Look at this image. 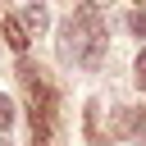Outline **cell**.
Wrapping results in <instances>:
<instances>
[{
  "mask_svg": "<svg viewBox=\"0 0 146 146\" xmlns=\"http://www.w3.org/2000/svg\"><path fill=\"white\" fill-rule=\"evenodd\" d=\"M9 123H14V100H9V96H0V132H5Z\"/></svg>",
  "mask_w": 146,
  "mask_h": 146,
  "instance_id": "6",
  "label": "cell"
},
{
  "mask_svg": "<svg viewBox=\"0 0 146 146\" xmlns=\"http://www.w3.org/2000/svg\"><path fill=\"white\" fill-rule=\"evenodd\" d=\"M100 55H105V23H100L96 5H78L68 14V23L59 27V59L82 64V68H100Z\"/></svg>",
  "mask_w": 146,
  "mask_h": 146,
  "instance_id": "1",
  "label": "cell"
},
{
  "mask_svg": "<svg viewBox=\"0 0 146 146\" xmlns=\"http://www.w3.org/2000/svg\"><path fill=\"white\" fill-rule=\"evenodd\" d=\"M18 23L27 27V36H41V32L50 27V9L36 0V5H27V9H23V18H18Z\"/></svg>",
  "mask_w": 146,
  "mask_h": 146,
  "instance_id": "3",
  "label": "cell"
},
{
  "mask_svg": "<svg viewBox=\"0 0 146 146\" xmlns=\"http://www.w3.org/2000/svg\"><path fill=\"white\" fill-rule=\"evenodd\" d=\"M132 73H137V87L146 91V46H141V55H137V68H132Z\"/></svg>",
  "mask_w": 146,
  "mask_h": 146,
  "instance_id": "7",
  "label": "cell"
},
{
  "mask_svg": "<svg viewBox=\"0 0 146 146\" xmlns=\"http://www.w3.org/2000/svg\"><path fill=\"white\" fill-rule=\"evenodd\" d=\"M128 27H132V32L146 41V9H132V14H128Z\"/></svg>",
  "mask_w": 146,
  "mask_h": 146,
  "instance_id": "5",
  "label": "cell"
},
{
  "mask_svg": "<svg viewBox=\"0 0 146 146\" xmlns=\"http://www.w3.org/2000/svg\"><path fill=\"white\" fill-rule=\"evenodd\" d=\"M0 32H5L9 50H18V55H23V50H27V41H32V36H27V27H23L18 18H0Z\"/></svg>",
  "mask_w": 146,
  "mask_h": 146,
  "instance_id": "4",
  "label": "cell"
},
{
  "mask_svg": "<svg viewBox=\"0 0 146 146\" xmlns=\"http://www.w3.org/2000/svg\"><path fill=\"white\" fill-rule=\"evenodd\" d=\"M0 146H9V141H0Z\"/></svg>",
  "mask_w": 146,
  "mask_h": 146,
  "instance_id": "8",
  "label": "cell"
},
{
  "mask_svg": "<svg viewBox=\"0 0 146 146\" xmlns=\"http://www.w3.org/2000/svg\"><path fill=\"white\" fill-rule=\"evenodd\" d=\"M110 132H114V137H137V132H146V110H119L114 123H110Z\"/></svg>",
  "mask_w": 146,
  "mask_h": 146,
  "instance_id": "2",
  "label": "cell"
}]
</instances>
